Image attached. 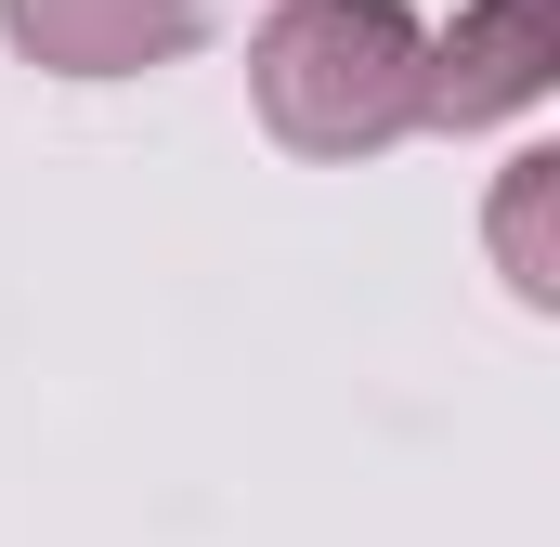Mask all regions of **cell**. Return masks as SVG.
<instances>
[{
    "instance_id": "1",
    "label": "cell",
    "mask_w": 560,
    "mask_h": 547,
    "mask_svg": "<svg viewBox=\"0 0 560 547\" xmlns=\"http://www.w3.org/2000/svg\"><path fill=\"white\" fill-rule=\"evenodd\" d=\"M248 92L287 156H378L430 105V26L405 0H287L248 53Z\"/></svg>"
},
{
    "instance_id": "2",
    "label": "cell",
    "mask_w": 560,
    "mask_h": 547,
    "mask_svg": "<svg viewBox=\"0 0 560 547\" xmlns=\"http://www.w3.org/2000/svg\"><path fill=\"white\" fill-rule=\"evenodd\" d=\"M560 79V0H482L456 13V39H430V105L443 131H482V118H522Z\"/></svg>"
},
{
    "instance_id": "3",
    "label": "cell",
    "mask_w": 560,
    "mask_h": 547,
    "mask_svg": "<svg viewBox=\"0 0 560 547\" xmlns=\"http://www.w3.org/2000/svg\"><path fill=\"white\" fill-rule=\"evenodd\" d=\"M13 53L52 66V79H131V66H170L196 53V0H0Z\"/></svg>"
}]
</instances>
